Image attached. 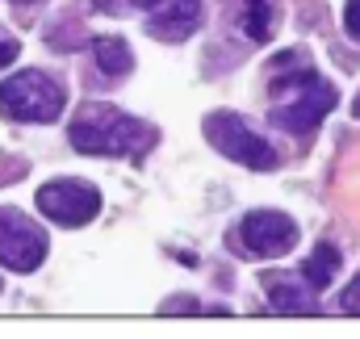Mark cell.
Wrapping results in <instances>:
<instances>
[{
	"instance_id": "cell-12",
	"label": "cell",
	"mask_w": 360,
	"mask_h": 339,
	"mask_svg": "<svg viewBox=\"0 0 360 339\" xmlns=\"http://www.w3.org/2000/svg\"><path fill=\"white\" fill-rule=\"evenodd\" d=\"M269 306L276 310V314H314V306L310 302H302V293L293 289V285H272L269 289Z\"/></svg>"
},
{
	"instance_id": "cell-4",
	"label": "cell",
	"mask_w": 360,
	"mask_h": 339,
	"mask_svg": "<svg viewBox=\"0 0 360 339\" xmlns=\"http://www.w3.org/2000/svg\"><path fill=\"white\" fill-rule=\"evenodd\" d=\"M205 139H210V147L222 151L231 164H243V168H252V172L276 168L272 147L243 122V117H235V113H210V117H205Z\"/></svg>"
},
{
	"instance_id": "cell-2",
	"label": "cell",
	"mask_w": 360,
	"mask_h": 339,
	"mask_svg": "<svg viewBox=\"0 0 360 339\" xmlns=\"http://www.w3.org/2000/svg\"><path fill=\"white\" fill-rule=\"evenodd\" d=\"M68 139L80 155H117V160H143L155 147V130L147 122H139L113 105H101V101L84 105L72 117Z\"/></svg>"
},
{
	"instance_id": "cell-9",
	"label": "cell",
	"mask_w": 360,
	"mask_h": 339,
	"mask_svg": "<svg viewBox=\"0 0 360 339\" xmlns=\"http://www.w3.org/2000/svg\"><path fill=\"white\" fill-rule=\"evenodd\" d=\"M92 59H96V68H101L105 76H113V80L126 76L130 63H134V59H130V46H126L122 38H96V42H92Z\"/></svg>"
},
{
	"instance_id": "cell-13",
	"label": "cell",
	"mask_w": 360,
	"mask_h": 339,
	"mask_svg": "<svg viewBox=\"0 0 360 339\" xmlns=\"http://www.w3.org/2000/svg\"><path fill=\"white\" fill-rule=\"evenodd\" d=\"M340 306H344V314H360V276L344 289V302Z\"/></svg>"
},
{
	"instance_id": "cell-14",
	"label": "cell",
	"mask_w": 360,
	"mask_h": 339,
	"mask_svg": "<svg viewBox=\"0 0 360 339\" xmlns=\"http://www.w3.org/2000/svg\"><path fill=\"white\" fill-rule=\"evenodd\" d=\"M344 25H348V34L360 42V0H348V8H344Z\"/></svg>"
},
{
	"instance_id": "cell-10",
	"label": "cell",
	"mask_w": 360,
	"mask_h": 339,
	"mask_svg": "<svg viewBox=\"0 0 360 339\" xmlns=\"http://www.w3.org/2000/svg\"><path fill=\"white\" fill-rule=\"evenodd\" d=\"M302 272H306L310 289H327V285H331V276L340 272V252H335L331 243H319L314 255L306 260V268H302Z\"/></svg>"
},
{
	"instance_id": "cell-1",
	"label": "cell",
	"mask_w": 360,
	"mask_h": 339,
	"mask_svg": "<svg viewBox=\"0 0 360 339\" xmlns=\"http://www.w3.org/2000/svg\"><path fill=\"white\" fill-rule=\"evenodd\" d=\"M335 109V88L327 84L319 72H310L302 59L293 63V55L276 59V76H272V126L289 130V134H306L314 130L327 113Z\"/></svg>"
},
{
	"instance_id": "cell-3",
	"label": "cell",
	"mask_w": 360,
	"mask_h": 339,
	"mask_svg": "<svg viewBox=\"0 0 360 339\" xmlns=\"http://www.w3.org/2000/svg\"><path fill=\"white\" fill-rule=\"evenodd\" d=\"M0 113L13 122H55L63 113V88L46 72H17L0 84Z\"/></svg>"
},
{
	"instance_id": "cell-16",
	"label": "cell",
	"mask_w": 360,
	"mask_h": 339,
	"mask_svg": "<svg viewBox=\"0 0 360 339\" xmlns=\"http://www.w3.org/2000/svg\"><path fill=\"white\" fill-rule=\"evenodd\" d=\"M130 4H134V8H160L164 0H130Z\"/></svg>"
},
{
	"instance_id": "cell-11",
	"label": "cell",
	"mask_w": 360,
	"mask_h": 339,
	"mask_svg": "<svg viewBox=\"0 0 360 339\" xmlns=\"http://www.w3.org/2000/svg\"><path fill=\"white\" fill-rule=\"evenodd\" d=\"M243 30L252 42H264L272 34V0H243Z\"/></svg>"
},
{
	"instance_id": "cell-6",
	"label": "cell",
	"mask_w": 360,
	"mask_h": 339,
	"mask_svg": "<svg viewBox=\"0 0 360 339\" xmlns=\"http://www.w3.org/2000/svg\"><path fill=\"white\" fill-rule=\"evenodd\" d=\"M46 260V231L21 210H0V264L13 272H34Z\"/></svg>"
},
{
	"instance_id": "cell-7",
	"label": "cell",
	"mask_w": 360,
	"mask_h": 339,
	"mask_svg": "<svg viewBox=\"0 0 360 339\" xmlns=\"http://www.w3.org/2000/svg\"><path fill=\"white\" fill-rule=\"evenodd\" d=\"M239 239L252 255H264V260H276V255L293 252L297 243V222L289 214H276V210H256L243 218L239 226Z\"/></svg>"
},
{
	"instance_id": "cell-15",
	"label": "cell",
	"mask_w": 360,
	"mask_h": 339,
	"mask_svg": "<svg viewBox=\"0 0 360 339\" xmlns=\"http://www.w3.org/2000/svg\"><path fill=\"white\" fill-rule=\"evenodd\" d=\"M17 51H21L17 38H4V34H0V68H8V63L17 59Z\"/></svg>"
},
{
	"instance_id": "cell-5",
	"label": "cell",
	"mask_w": 360,
	"mask_h": 339,
	"mask_svg": "<svg viewBox=\"0 0 360 339\" xmlns=\"http://www.w3.org/2000/svg\"><path fill=\"white\" fill-rule=\"evenodd\" d=\"M38 214L59 226H89L101 214V193L89 180H51L38 188Z\"/></svg>"
},
{
	"instance_id": "cell-8",
	"label": "cell",
	"mask_w": 360,
	"mask_h": 339,
	"mask_svg": "<svg viewBox=\"0 0 360 339\" xmlns=\"http://www.w3.org/2000/svg\"><path fill=\"white\" fill-rule=\"evenodd\" d=\"M197 25H201V0H164L160 13L147 21L151 38L160 42H184Z\"/></svg>"
},
{
	"instance_id": "cell-17",
	"label": "cell",
	"mask_w": 360,
	"mask_h": 339,
	"mask_svg": "<svg viewBox=\"0 0 360 339\" xmlns=\"http://www.w3.org/2000/svg\"><path fill=\"white\" fill-rule=\"evenodd\" d=\"M17 4H34V0H17Z\"/></svg>"
}]
</instances>
